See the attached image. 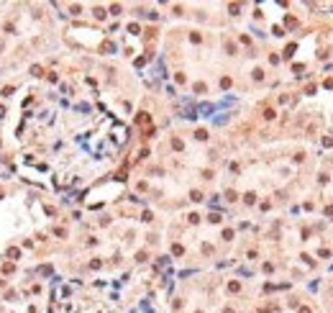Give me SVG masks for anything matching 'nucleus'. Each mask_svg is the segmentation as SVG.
<instances>
[{
  "mask_svg": "<svg viewBox=\"0 0 333 313\" xmlns=\"http://www.w3.org/2000/svg\"><path fill=\"white\" fill-rule=\"evenodd\" d=\"M3 115H5V108H3V105H0V118H3Z\"/></svg>",
  "mask_w": 333,
  "mask_h": 313,
  "instance_id": "f257e3e1",
  "label": "nucleus"
},
{
  "mask_svg": "<svg viewBox=\"0 0 333 313\" xmlns=\"http://www.w3.org/2000/svg\"><path fill=\"white\" fill-rule=\"evenodd\" d=\"M223 313H233V311H231V308H225V311H223Z\"/></svg>",
  "mask_w": 333,
  "mask_h": 313,
  "instance_id": "f03ea898",
  "label": "nucleus"
}]
</instances>
